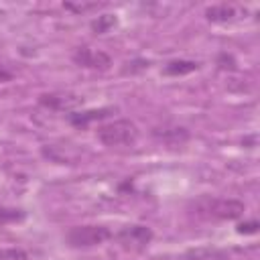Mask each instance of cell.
<instances>
[{
  "instance_id": "1",
  "label": "cell",
  "mask_w": 260,
  "mask_h": 260,
  "mask_svg": "<svg viewBox=\"0 0 260 260\" xmlns=\"http://www.w3.org/2000/svg\"><path fill=\"white\" fill-rule=\"evenodd\" d=\"M189 211L201 219H238L244 215L246 205L232 197H199L189 203Z\"/></svg>"
},
{
  "instance_id": "2",
  "label": "cell",
  "mask_w": 260,
  "mask_h": 260,
  "mask_svg": "<svg viewBox=\"0 0 260 260\" xmlns=\"http://www.w3.org/2000/svg\"><path fill=\"white\" fill-rule=\"evenodd\" d=\"M98 138L106 146H122V144H132L138 138V128L130 120H114L110 124L100 126Z\"/></svg>"
},
{
  "instance_id": "3",
  "label": "cell",
  "mask_w": 260,
  "mask_h": 260,
  "mask_svg": "<svg viewBox=\"0 0 260 260\" xmlns=\"http://www.w3.org/2000/svg\"><path fill=\"white\" fill-rule=\"evenodd\" d=\"M112 238L110 228L106 225H77L67 232V242L73 248H91L108 242Z\"/></svg>"
},
{
  "instance_id": "4",
  "label": "cell",
  "mask_w": 260,
  "mask_h": 260,
  "mask_svg": "<svg viewBox=\"0 0 260 260\" xmlns=\"http://www.w3.org/2000/svg\"><path fill=\"white\" fill-rule=\"evenodd\" d=\"M73 61L79 65V67H87V69H110L112 65V57L104 51H98V49H91V47H79L75 53H73Z\"/></svg>"
},
{
  "instance_id": "5",
  "label": "cell",
  "mask_w": 260,
  "mask_h": 260,
  "mask_svg": "<svg viewBox=\"0 0 260 260\" xmlns=\"http://www.w3.org/2000/svg\"><path fill=\"white\" fill-rule=\"evenodd\" d=\"M116 238H118V242H120L122 246H126V248H144V246H148L150 240H152V230H150L148 225L136 223V225L122 228Z\"/></svg>"
},
{
  "instance_id": "6",
  "label": "cell",
  "mask_w": 260,
  "mask_h": 260,
  "mask_svg": "<svg viewBox=\"0 0 260 260\" xmlns=\"http://www.w3.org/2000/svg\"><path fill=\"white\" fill-rule=\"evenodd\" d=\"M39 104L49 108V110H73L81 104V98L73 95V93H43L39 95Z\"/></svg>"
},
{
  "instance_id": "7",
  "label": "cell",
  "mask_w": 260,
  "mask_h": 260,
  "mask_svg": "<svg viewBox=\"0 0 260 260\" xmlns=\"http://www.w3.org/2000/svg\"><path fill=\"white\" fill-rule=\"evenodd\" d=\"M154 138L160 140L162 144L169 146H181L189 140V130L183 126H162V128H154Z\"/></svg>"
},
{
  "instance_id": "8",
  "label": "cell",
  "mask_w": 260,
  "mask_h": 260,
  "mask_svg": "<svg viewBox=\"0 0 260 260\" xmlns=\"http://www.w3.org/2000/svg\"><path fill=\"white\" fill-rule=\"evenodd\" d=\"M116 108H100V110H85V112H73L69 114V124L75 128H85L95 120H102L110 114H114Z\"/></svg>"
},
{
  "instance_id": "9",
  "label": "cell",
  "mask_w": 260,
  "mask_h": 260,
  "mask_svg": "<svg viewBox=\"0 0 260 260\" xmlns=\"http://www.w3.org/2000/svg\"><path fill=\"white\" fill-rule=\"evenodd\" d=\"M205 16L211 22H228L238 16V8L234 4H215L205 10Z\"/></svg>"
},
{
  "instance_id": "10",
  "label": "cell",
  "mask_w": 260,
  "mask_h": 260,
  "mask_svg": "<svg viewBox=\"0 0 260 260\" xmlns=\"http://www.w3.org/2000/svg\"><path fill=\"white\" fill-rule=\"evenodd\" d=\"M199 63L197 61H187V59H175V61H169L162 69L165 75H173V77H179V75H187V73H193L197 71Z\"/></svg>"
},
{
  "instance_id": "11",
  "label": "cell",
  "mask_w": 260,
  "mask_h": 260,
  "mask_svg": "<svg viewBox=\"0 0 260 260\" xmlns=\"http://www.w3.org/2000/svg\"><path fill=\"white\" fill-rule=\"evenodd\" d=\"M223 256H225V252L215 250V248H195L185 254L187 260H221Z\"/></svg>"
},
{
  "instance_id": "12",
  "label": "cell",
  "mask_w": 260,
  "mask_h": 260,
  "mask_svg": "<svg viewBox=\"0 0 260 260\" xmlns=\"http://www.w3.org/2000/svg\"><path fill=\"white\" fill-rule=\"evenodd\" d=\"M116 26V16L114 14H102L95 20H91V30L95 35H106L108 30H112Z\"/></svg>"
},
{
  "instance_id": "13",
  "label": "cell",
  "mask_w": 260,
  "mask_h": 260,
  "mask_svg": "<svg viewBox=\"0 0 260 260\" xmlns=\"http://www.w3.org/2000/svg\"><path fill=\"white\" fill-rule=\"evenodd\" d=\"M24 213L20 209H6V207H0V223H10V221H18L22 219Z\"/></svg>"
},
{
  "instance_id": "14",
  "label": "cell",
  "mask_w": 260,
  "mask_h": 260,
  "mask_svg": "<svg viewBox=\"0 0 260 260\" xmlns=\"http://www.w3.org/2000/svg\"><path fill=\"white\" fill-rule=\"evenodd\" d=\"M0 260H26V254L18 248H8L0 250Z\"/></svg>"
},
{
  "instance_id": "15",
  "label": "cell",
  "mask_w": 260,
  "mask_h": 260,
  "mask_svg": "<svg viewBox=\"0 0 260 260\" xmlns=\"http://www.w3.org/2000/svg\"><path fill=\"white\" fill-rule=\"evenodd\" d=\"M217 65H219L221 69H232V67L236 65V61H234V57H232V55L221 53V55L217 57Z\"/></svg>"
},
{
  "instance_id": "16",
  "label": "cell",
  "mask_w": 260,
  "mask_h": 260,
  "mask_svg": "<svg viewBox=\"0 0 260 260\" xmlns=\"http://www.w3.org/2000/svg\"><path fill=\"white\" fill-rule=\"evenodd\" d=\"M256 230H258V221L238 223V234H256Z\"/></svg>"
},
{
  "instance_id": "17",
  "label": "cell",
  "mask_w": 260,
  "mask_h": 260,
  "mask_svg": "<svg viewBox=\"0 0 260 260\" xmlns=\"http://www.w3.org/2000/svg\"><path fill=\"white\" fill-rule=\"evenodd\" d=\"M65 8L67 10H75V12H85L89 8H98V4H71V2H67Z\"/></svg>"
},
{
  "instance_id": "18",
  "label": "cell",
  "mask_w": 260,
  "mask_h": 260,
  "mask_svg": "<svg viewBox=\"0 0 260 260\" xmlns=\"http://www.w3.org/2000/svg\"><path fill=\"white\" fill-rule=\"evenodd\" d=\"M128 65H132V67H126L124 71L128 73H134V71H138V69H146L148 67V61H142V59H138V61H132V63H128Z\"/></svg>"
},
{
  "instance_id": "19",
  "label": "cell",
  "mask_w": 260,
  "mask_h": 260,
  "mask_svg": "<svg viewBox=\"0 0 260 260\" xmlns=\"http://www.w3.org/2000/svg\"><path fill=\"white\" fill-rule=\"evenodd\" d=\"M12 79V71L6 69L4 65H0V81H10Z\"/></svg>"
}]
</instances>
